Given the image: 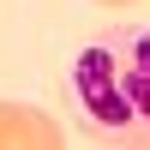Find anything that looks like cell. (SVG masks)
Returning <instances> with one entry per match:
<instances>
[{
  "instance_id": "6da1fadb",
  "label": "cell",
  "mask_w": 150,
  "mask_h": 150,
  "mask_svg": "<svg viewBox=\"0 0 150 150\" xmlns=\"http://www.w3.org/2000/svg\"><path fill=\"white\" fill-rule=\"evenodd\" d=\"M66 84L90 144L150 150V24H120L84 42Z\"/></svg>"
},
{
  "instance_id": "3957f363",
  "label": "cell",
  "mask_w": 150,
  "mask_h": 150,
  "mask_svg": "<svg viewBox=\"0 0 150 150\" xmlns=\"http://www.w3.org/2000/svg\"><path fill=\"white\" fill-rule=\"evenodd\" d=\"M96 6H114V12H120V6H138V0H96Z\"/></svg>"
},
{
  "instance_id": "7a4b0ae2",
  "label": "cell",
  "mask_w": 150,
  "mask_h": 150,
  "mask_svg": "<svg viewBox=\"0 0 150 150\" xmlns=\"http://www.w3.org/2000/svg\"><path fill=\"white\" fill-rule=\"evenodd\" d=\"M66 132L36 102H0V150H60Z\"/></svg>"
}]
</instances>
